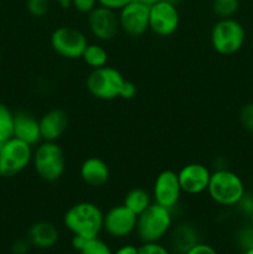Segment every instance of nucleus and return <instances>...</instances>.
Masks as SVG:
<instances>
[{"label":"nucleus","instance_id":"obj_1","mask_svg":"<svg viewBox=\"0 0 253 254\" xmlns=\"http://www.w3.org/2000/svg\"><path fill=\"white\" fill-rule=\"evenodd\" d=\"M103 211L96 203L82 201L66 211L63 225L73 236L94 238L103 231Z\"/></svg>","mask_w":253,"mask_h":254},{"label":"nucleus","instance_id":"obj_2","mask_svg":"<svg viewBox=\"0 0 253 254\" xmlns=\"http://www.w3.org/2000/svg\"><path fill=\"white\" fill-rule=\"evenodd\" d=\"M173 211L153 202L138 216L135 232L141 243L160 242L173 228Z\"/></svg>","mask_w":253,"mask_h":254},{"label":"nucleus","instance_id":"obj_3","mask_svg":"<svg viewBox=\"0 0 253 254\" xmlns=\"http://www.w3.org/2000/svg\"><path fill=\"white\" fill-rule=\"evenodd\" d=\"M35 173L46 183H56L66 170V156L57 141H41L32 153Z\"/></svg>","mask_w":253,"mask_h":254},{"label":"nucleus","instance_id":"obj_4","mask_svg":"<svg viewBox=\"0 0 253 254\" xmlns=\"http://www.w3.org/2000/svg\"><path fill=\"white\" fill-rule=\"evenodd\" d=\"M207 192L211 200L220 206H237L247 191L241 176L228 169H217L211 173Z\"/></svg>","mask_w":253,"mask_h":254},{"label":"nucleus","instance_id":"obj_5","mask_svg":"<svg viewBox=\"0 0 253 254\" xmlns=\"http://www.w3.org/2000/svg\"><path fill=\"white\" fill-rule=\"evenodd\" d=\"M246 41V30L233 17L220 19L211 30V45L217 54L231 56L240 51Z\"/></svg>","mask_w":253,"mask_h":254},{"label":"nucleus","instance_id":"obj_6","mask_svg":"<svg viewBox=\"0 0 253 254\" xmlns=\"http://www.w3.org/2000/svg\"><path fill=\"white\" fill-rule=\"evenodd\" d=\"M32 146L12 136L0 146V176L14 178L32 163Z\"/></svg>","mask_w":253,"mask_h":254},{"label":"nucleus","instance_id":"obj_7","mask_svg":"<svg viewBox=\"0 0 253 254\" xmlns=\"http://www.w3.org/2000/svg\"><path fill=\"white\" fill-rule=\"evenodd\" d=\"M126 78L121 71L111 66L92 69L86 79L87 91L97 99L112 101L119 98Z\"/></svg>","mask_w":253,"mask_h":254},{"label":"nucleus","instance_id":"obj_8","mask_svg":"<svg viewBox=\"0 0 253 254\" xmlns=\"http://www.w3.org/2000/svg\"><path fill=\"white\" fill-rule=\"evenodd\" d=\"M52 50L67 60L81 59L88 45L86 35L72 26H60L54 30L50 37Z\"/></svg>","mask_w":253,"mask_h":254},{"label":"nucleus","instance_id":"obj_9","mask_svg":"<svg viewBox=\"0 0 253 254\" xmlns=\"http://www.w3.org/2000/svg\"><path fill=\"white\" fill-rule=\"evenodd\" d=\"M180 25V14L175 4L168 0H159L149 9V30L161 37L175 34Z\"/></svg>","mask_w":253,"mask_h":254},{"label":"nucleus","instance_id":"obj_10","mask_svg":"<svg viewBox=\"0 0 253 254\" xmlns=\"http://www.w3.org/2000/svg\"><path fill=\"white\" fill-rule=\"evenodd\" d=\"M181 190L178 173L174 170H164L158 174L153 185V200L158 205L173 211L180 201Z\"/></svg>","mask_w":253,"mask_h":254},{"label":"nucleus","instance_id":"obj_11","mask_svg":"<svg viewBox=\"0 0 253 254\" xmlns=\"http://www.w3.org/2000/svg\"><path fill=\"white\" fill-rule=\"evenodd\" d=\"M149 9L150 5L133 1L118 11L119 26L123 32L131 37H138L149 30Z\"/></svg>","mask_w":253,"mask_h":254},{"label":"nucleus","instance_id":"obj_12","mask_svg":"<svg viewBox=\"0 0 253 254\" xmlns=\"http://www.w3.org/2000/svg\"><path fill=\"white\" fill-rule=\"evenodd\" d=\"M136 220L138 216L122 203L104 213L103 231L112 238H126L135 232Z\"/></svg>","mask_w":253,"mask_h":254},{"label":"nucleus","instance_id":"obj_13","mask_svg":"<svg viewBox=\"0 0 253 254\" xmlns=\"http://www.w3.org/2000/svg\"><path fill=\"white\" fill-rule=\"evenodd\" d=\"M88 27L96 39L101 41H111L121 30L118 12L103 6H97L88 14Z\"/></svg>","mask_w":253,"mask_h":254},{"label":"nucleus","instance_id":"obj_14","mask_svg":"<svg viewBox=\"0 0 253 254\" xmlns=\"http://www.w3.org/2000/svg\"><path fill=\"white\" fill-rule=\"evenodd\" d=\"M183 192L188 195H200L207 191L211 179V171L200 163H191L183 166L178 173Z\"/></svg>","mask_w":253,"mask_h":254},{"label":"nucleus","instance_id":"obj_15","mask_svg":"<svg viewBox=\"0 0 253 254\" xmlns=\"http://www.w3.org/2000/svg\"><path fill=\"white\" fill-rule=\"evenodd\" d=\"M39 121L42 141H57L68 128V116L63 109H51Z\"/></svg>","mask_w":253,"mask_h":254},{"label":"nucleus","instance_id":"obj_16","mask_svg":"<svg viewBox=\"0 0 253 254\" xmlns=\"http://www.w3.org/2000/svg\"><path fill=\"white\" fill-rule=\"evenodd\" d=\"M14 138L35 146L41 143L40 121L27 112H17L14 114Z\"/></svg>","mask_w":253,"mask_h":254},{"label":"nucleus","instance_id":"obj_17","mask_svg":"<svg viewBox=\"0 0 253 254\" xmlns=\"http://www.w3.org/2000/svg\"><path fill=\"white\" fill-rule=\"evenodd\" d=\"M79 175L83 183L91 188H102L111 178L109 166L103 159L91 156L82 163Z\"/></svg>","mask_w":253,"mask_h":254},{"label":"nucleus","instance_id":"obj_18","mask_svg":"<svg viewBox=\"0 0 253 254\" xmlns=\"http://www.w3.org/2000/svg\"><path fill=\"white\" fill-rule=\"evenodd\" d=\"M26 238L31 247L49 250L59 242L60 232L56 226L50 221H37L30 226Z\"/></svg>","mask_w":253,"mask_h":254},{"label":"nucleus","instance_id":"obj_19","mask_svg":"<svg viewBox=\"0 0 253 254\" xmlns=\"http://www.w3.org/2000/svg\"><path fill=\"white\" fill-rule=\"evenodd\" d=\"M170 251L176 254H185L200 242L198 232L192 225L181 222L170 230Z\"/></svg>","mask_w":253,"mask_h":254},{"label":"nucleus","instance_id":"obj_20","mask_svg":"<svg viewBox=\"0 0 253 254\" xmlns=\"http://www.w3.org/2000/svg\"><path fill=\"white\" fill-rule=\"evenodd\" d=\"M153 202V195L149 191L140 188H136L128 191L126 193V196H124L123 200V205L126 208H129L131 212L135 213L136 216L143 213Z\"/></svg>","mask_w":253,"mask_h":254},{"label":"nucleus","instance_id":"obj_21","mask_svg":"<svg viewBox=\"0 0 253 254\" xmlns=\"http://www.w3.org/2000/svg\"><path fill=\"white\" fill-rule=\"evenodd\" d=\"M81 59L92 69L101 68V67L107 66V64H108V52L101 45L88 44L84 49Z\"/></svg>","mask_w":253,"mask_h":254},{"label":"nucleus","instance_id":"obj_22","mask_svg":"<svg viewBox=\"0 0 253 254\" xmlns=\"http://www.w3.org/2000/svg\"><path fill=\"white\" fill-rule=\"evenodd\" d=\"M14 114L4 103H0V144L14 136Z\"/></svg>","mask_w":253,"mask_h":254},{"label":"nucleus","instance_id":"obj_23","mask_svg":"<svg viewBox=\"0 0 253 254\" xmlns=\"http://www.w3.org/2000/svg\"><path fill=\"white\" fill-rule=\"evenodd\" d=\"M240 4V0H212V11L218 19H228L235 16Z\"/></svg>","mask_w":253,"mask_h":254},{"label":"nucleus","instance_id":"obj_24","mask_svg":"<svg viewBox=\"0 0 253 254\" xmlns=\"http://www.w3.org/2000/svg\"><path fill=\"white\" fill-rule=\"evenodd\" d=\"M79 254H113L108 245L99 237L88 238L78 252Z\"/></svg>","mask_w":253,"mask_h":254},{"label":"nucleus","instance_id":"obj_25","mask_svg":"<svg viewBox=\"0 0 253 254\" xmlns=\"http://www.w3.org/2000/svg\"><path fill=\"white\" fill-rule=\"evenodd\" d=\"M26 9L34 17H44L50 11V0H26Z\"/></svg>","mask_w":253,"mask_h":254},{"label":"nucleus","instance_id":"obj_26","mask_svg":"<svg viewBox=\"0 0 253 254\" xmlns=\"http://www.w3.org/2000/svg\"><path fill=\"white\" fill-rule=\"evenodd\" d=\"M238 118H240V123L242 128L248 133L253 134V102H250V103H246L245 106H242Z\"/></svg>","mask_w":253,"mask_h":254},{"label":"nucleus","instance_id":"obj_27","mask_svg":"<svg viewBox=\"0 0 253 254\" xmlns=\"http://www.w3.org/2000/svg\"><path fill=\"white\" fill-rule=\"evenodd\" d=\"M237 243L242 251L253 248V226H246L237 233Z\"/></svg>","mask_w":253,"mask_h":254},{"label":"nucleus","instance_id":"obj_28","mask_svg":"<svg viewBox=\"0 0 253 254\" xmlns=\"http://www.w3.org/2000/svg\"><path fill=\"white\" fill-rule=\"evenodd\" d=\"M139 254H171V251L160 242L141 243L138 247Z\"/></svg>","mask_w":253,"mask_h":254},{"label":"nucleus","instance_id":"obj_29","mask_svg":"<svg viewBox=\"0 0 253 254\" xmlns=\"http://www.w3.org/2000/svg\"><path fill=\"white\" fill-rule=\"evenodd\" d=\"M71 6H73L81 14L88 15L98 6V2L97 0H72Z\"/></svg>","mask_w":253,"mask_h":254},{"label":"nucleus","instance_id":"obj_30","mask_svg":"<svg viewBox=\"0 0 253 254\" xmlns=\"http://www.w3.org/2000/svg\"><path fill=\"white\" fill-rule=\"evenodd\" d=\"M133 0H97L99 6L107 7L109 10H113V11H121L124 6L129 4Z\"/></svg>","mask_w":253,"mask_h":254},{"label":"nucleus","instance_id":"obj_31","mask_svg":"<svg viewBox=\"0 0 253 254\" xmlns=\"http://www.w3.org/2000/svg\"><path fill=\"white\" fill-rule=\"evenodd\" d=\"M136 92H138V88H136L135 83L126 79V82H124L123 87L121 89V93H119V98L126 99V101L128 99H133L136 96Z\"/></svg>","mask_w":253,"mask_h":254},{"label":"nucleus","instance_id":"obj_32","mask_svg":"<svg viewBox=\"0 0 253 254\" xmlns=\"http://www.w3.org/2000/svg\"><path fill=\"white\" fill-rule=\"evenodd\" d=\"M237 207L243 215L250 216V213L253 211V195L246 192L240 200V202L237 203Z\"/></svg>","mask_w":253,"mask_h":254},{"label":"nucleus","instance_id":"obj_33","mask_svg":"<svg viewBox=\"0 0 253 254\" xmlns=\"http://www.w3.org/2000/svg\"><path fill=\"white\" fill-rule=\"evenodd\" d=\"M30 242L27 238H20V240L14 241L11 245V253L12 254H27L30 251Z\"/></svg>","mask_w":253,"mask_h":254},{"label":"nucleus","instance_id":"obj_34","mask_svg":"<svg viewBox=\"0 0 253 254\" xmlns=\"http://www.w3.org/2000/svg\"><path fill=\"white\" fill-rule=\"evenodd\" d=\"M185 254H218L217 251L212 247V246L207 245V243L198 242L197 245L193 246L190 251H188Z\"/></svg>","mask_w":253,"mask_h":254},{"label":"nucleus","instance_id":"obj_35","mask_svg":"<svg viewBox=\"0 0 253 254\" xmlns=\"http://www.w3.org/2000/svg\"><path fill=\"white\" fill-rule=\"evenodd\" d=\"M113 254H139L138 253V247L133 245H126L119 247L116 252H113Z\"/></svg>","mask_w":253,"mask_h":254},{"label":"nucleus","instance_id":"obj_36","mask_svg":"<svg viewBox=\"0 0 253 254\" xmlns=\"http://www.w3.org/2000/svg\"><path fill=\"white\" fill-rule=\"evenodd\" d=\"M87 240H88V238L81 237V236H73L71 241V245L72 247H73V250L77 251V252H79V251L82 250V247L84 246V243H86Z\"/></svg>","mask_w":253,"mask_h":254},{"label":"nucleus","instance_id":"obj_37","mask_svg":"<svg viewBox=\"0 0 253 254\" xmlns=\"http://www.w3.org/2000/svg\"><path fill=\"white\" fill-rule=\"evenodd\" d=\"M54 1H56L63 9H67V7H69L72 5V0H54Z\"/></svg>","mask_w":253,"mask_h":254},{"label":"nucleus","instance_id":"obj_38","mask_svg":"<svg viewBox=\"0 0 253 254\" xmlns=\"http://www.w3.org/2000/svg\"><path fill=\"white\" fill-rule=\"evenodd\" d=\"M136 1L144 2V4H146V5H151V4H154V2L159 1V0H136Z\"/></svg>","mask_w":253,"mask_h":254},{"label":"nucleus","instance_id":"obj_39","mask_svg":"<svg viewBox=\"0 0 253 254\" xmlns=\"http://www.w3.org/2000/svg\"><path fill=\"white\" fill-rule=\"evenodd\" d=\"M243 254H253V248H248V250L243 251Z\"/></svg>","mask_w":253,"mask_h":254},{"label":"nucleus","instance_id":"obj_40","mask_svg":"<svg viewBox=\"0 0 253 254\" xmlns=\"http://www.w3.org/2000/svg\"><path fill=\"white\" fill-rule=\"evenodd\" d=\"M248 218H250V225L253 226V211L250 213V216H248Z\"/></svg>","mask_w":253,"mask_h":254},{"label":"nucleus","instance_id":"obj_41","mask_svg":"<svg viewBox=\"0 0 253 254\" xmlns=\"http://www.w3.org/2000/svg\"><path fill=\"white\" fill-rule=\"evenodd\" d=\"M168 1H170V2H173V4H175V5H178L179 2L181 1V0H168Z\"/></svg>","mask_w":253,"mask_h":254},{"label":"nucleus","instance_id":"obj_42","mask_svg":"<svg viewBox=\"0 0 253 254\" xmlns=\"http://www.w3.org/2000/svg\"><path fill=\"white\" fill-rule=\"evenodd\" d=\"M0 60H1V52H0Z\"/></svg>","mask_w":253,"mask_h":254},{"label":"nucleus","instance_id":"obj_43","mask_svg":"<svg viewBox=\"0 0 253 254\" xmlns=\"http://www.w3.org/2000/svg\"><path fill=\"white\" fill-rule=\"evenodd\" d=\"M0 146H1V144H0Z\"/></svg>","mask_w":253,"mask_h":254}]
</instances>
